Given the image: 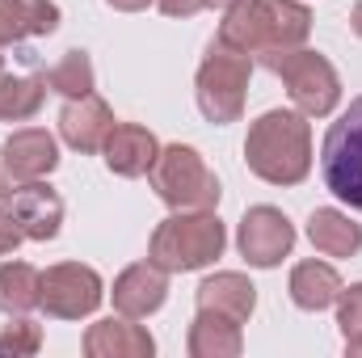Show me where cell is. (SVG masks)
<instances>
[{"instance_id":"6da1fadb","label":"cell","mask_w":362,"mask_h":358,"mask_svg":"<svg viewBox=\"0 0 362 358\" xmlns=\"http://www.w3.org/2000/svg\"><path fill=\"white\" fill-rule=\"evenodd\" d=\"M312 34V8L299 0H236L223 8L215 42L240 55H274V51H295Z\"/></svg>"},{"instance_id":"7a4b0ae2","label":"cell","mask_w":362,"mask_h":358,"mask_svg":"<svg viewBox=\"0 0 362 358\" xmlns=\"http://www.w3.org/2000/svg\"><path fill=\"white\" fill-rule=\"evenodd\" d=\"M249 173L270 185H299L312 173V122L299 110H266L245 139Z\"/></svg>"},{"instance_id":"3957f363","label":"cell","mask_w":362,"mask_h":358,"mask_svg":"<svg viewBox=\"0 0 362 358\" xmlns=\"http://www.w3.org/2000/svg\"><path fill=\"white\" fill-rule=\"evenodd\" d=\"M228 249V228L215 211H177L156 224L148 241V262L169 274H189L219 262Z\"/></svg>"},{"instance_id":"277c9868","label":"cell","mask_w":362,"mask_h":358,"mask_svg":"<svg viewBox=\"0 0 362 358\" xmlns=\"http://www.w3.org/2000/svg\"><path fill=\"white\" fill-rule=\"evenodd\" d=\"M152 190L160 202H169L173 211H215L219 207V178L206 169L202 152L189 144H169L160 148L156 165H152Z\"/></svg>"},{"instance_id":"5b68a950","label":"cell","mask_w":362,"mask_h":358,"mask_svg":"<svg viewBox=\"0 0 362 358\" xmlns=\"http://www.w3.org/2000/svg\"><path fill=\"white\" fill-rule=\"evenodd\" d=\"M262 64L286 85L291 101L299 105V114L329 118L337 110V101H341V76H337V68L320 51H308V47L274 51V55H262Z\"/></svg>"},{"instance_id":"8992f818","label":"cell","mask_w":362,"mask_h":358,"mask_svg":"<svg viewBox=\"0 0 362 358\" xmlns=\"http://www.w3.org/2000/svg\"><path fill=\"white\" fill-rule=\"evenodd\" d=\"M249 76H253V59L240 51H228L223 42H211L206 59L198 64L194 93H198V110L206 122L228 127L245 114V97H249Z\"/></svg>"},{"instance_id":"52a82bcc","label":"cell","mask_w":362,"mask_h":358,"mask_svg":"<svg viewBox=\"0 0 362 358\" xmlns=\"http://www.w3.org/2000/svg\"><path fill=\"white\" fill-rule=\"evenodd\" d=\"M320 173H325V185L341 202L362 211V97H354L346 105V114L325 131Z\"/></svg>"},{"instance_id":"ba28073f","label":"cell","mask_w":362,"mask_h":358,"mask_svg":"<svg viewBox=\"0 0 362 358\" xmlns=\"http://www.w3.org/2000/svg\"><path fill=\"white\" fill-rule=\"evenodd\" d=\"M105 299V287H101V274L93 266L81 262H59V266L42 270V304L47 316L55 321H85L101 308Z\"/></svg>"},{"instance_id":"9c48e42d","label":"cell","mask_w":362,"mask_h":358,"mask_svg":"<svg viewBox=\"0 0 362 358\" xmlns=\"http://www.w3.org/2000/svg\"><path fill=\"white\" fill-rule=\"evenodd\" d=\"M236 249L249 266L274 270L295 249V228L278 207H249L240 228H236Z\"/></svg>"},{"instance_id":"30bf717a","label":"cell","mask_w":362,"mask_h":358,"mask_svg":"<svg viewBox=\"0 0 362 358\" xmlns=\"http://www.w3.org/2000/svg\"><path fill=\"white\" fill-rule=\"evenodd\" d=\"M8 211L17 219V228L25 232V241H55L64 228V198L47 185V181H21L8 190Z\"/></svg>"},{"instance_id":"8fae6325","label":"cell","mask_w":362,"mask_h":358,"mask_svg":"<svg viewBox=\"0 0 362 358\" xmlns=\"http://www.w3.org/2000/svg\"><path fill=\"white\" fill-rule=\"evenodd\" d=\"M114 312L118 316H131V321H144L152 312L165 308L169 299V270H160L156 262H135L114 278Z\"/></svg>"},{"instance_id":"7c38bea8","label":"cell","mask_w":362,"mask_h":358,"mask_svg":"<svg viewBox=\"0 0 362 358\" xmlns=\"http://www.w3.org/2000/svg\"><path fill=\"white\" fill-rule=\"evenodd\" d=\"M0 165L13 181H38L47 173H55L59 165V144L51 131L42 127H25V131H13L4 144H0Z\"/></svg>"},{"instance_id":"4fadbf2b","label":"cell","mask_w":362,"mask_h":358,"mask_svg":"<svg viewBox=\"0 0 362 358\" xmlns=\"http://www.w3.org/2000/svg\"><path fill=\"white\" fill-rule=\"evenodd\" d=\"M114 131V110L97 97V93H85V97H68L64 110H59V135L68 148H76L81 156H93L101 152L105 135Z\"/></svg>"},{"instance_id":"5bb4252c","label":"cell","mask_w":362,"mask_h":358,"mask_svg":"<svg viewBox=\"0 0 362 358\" xmlns=\"http://www.w3.org/2000/svg\"><path fill=\"white\" fill-rule=\"evenodd\" d=\"M101 152H105V169L110 173H118V178H144V173H152V165L160 156V144L139 122H114V131L105 135Z\"/></svg>"},{"instance_id":"9a60e30c","label":"cell","mask_w":362,"mask_h":358,"mask_svg":"<svg viewBox=\"0 0 362 358\" xmlns=\"http://www.w3.org/2000/svg\"><path fill=\"white\" fill-rule=\"evenodd\" d=\"M85 354L89 358H152L156 354V342L131 316H105V321L89 325Z\"/></svg>"},{"instance_id":"2e32d148","label":"cell","mask_w":362,"mask_h":358,"mask_svg":"<svg viewBox=\"0 0 362 358\" xmlns=\"http://www.w3.org/2000/svg\"><path fill=\"white\" fill-rule=\"evenodd\" d=\"M194 299H198V308L219 312V316H232V321L245 325L253 316V308H257V287L245 274H236V270H219V274H211V278L198 282Z\"/></svg>"},{"instance_id":"e0dca14e","label":"cell","mask_w":362,"mask_h":358,"mask_svg":"<svg viewBox=\"0 0 362 358\" xmlns=\"http://www.w3.org/2000/svg\"><path fill=\"white\" fill-rule=\"evenodd\" d=\"M185 350H189V358H236L245 350L240 321L198 308V316L189 321V333H185Z\"/></svg>"},{"instance_id":"ac0fdd59","label":"cell","mask_w":362,"mask_h":358,"mask_svg":"<svg viewBox=\"0 0 362 358\" xmlns=\"http://www.w3.org/2000/svg\"><path fill=\"white\" fill-rule=\"evenodd\" d=\"M308 241L325 253V258H354L362 249V224H354L346 211L337 207H316L308 215Z\"/></svg>"},{"instance_id":"d6986e66","label":"cell","mask_w":362,"mask_h":358,"mask_svg":"<svg viewBox=\"0 0 362 358\" xmlns=\"http://www.w3.org/2000/svg\"><path fill=\"white\" fill-rule=\"evenodd\" d=\"M341 287H346L341 274L329 266V262H299V266L291 270V282H286L295 308H303V312H325V308H333L337 295H341Z\"/></svg>"},{"instance_id":"ffe728a7","label":"cell","mask_w":362,"mask_h":358,"mask_svg":"<svg viewBox=\"0 0 362 358\" xmlns=\"http://www.w3.org/2000/svg\"><path fill=\"white\" fill-rule=\"evenodd\" d=\"M38 304H42V270H34L30 262H4L0 266V312L25 316Z\"/></svg>"},{"instance_id":"44dd1931","label":"cell","mask_w":362,"mask_h":358,"mask_svg":"<svg viewBox=\"0 0 362 358\" xmlns=\"http://www.w3.org/2000/svg\"><path fill=\"white\" fill-rule=\"evenodd\" d=\"M47 101V76H8L0 72V122H25Z\"/></svg>"},{"instance_id":"7402d4cb","label":"cell","mask_w":362,"mask_h":358,"mask_svg":"<svg viewBox=\"0 0 362 358\" xmlns=\"http://www.w3.org/2000/svg\"><path fill=\"white\" fill-rule=\"evenodd\" d=\"M8 21L17 25L21 38H47L59 30V4L55 0H0Z\"/></svg>"},{"instance_id":"603a6c76","label":"cell","mask_w":362,"mask_h":358,"mask_svg":"<svg viewBox=\"0 0 362 358\" xmlns=\"http://www.w3.org/2000/svg\"><path fill=\"white\" fill-rule=\"evenodd\" d=\"M42 76H47V89L64 93V97H85V93H93V85H97L89 51H64V59H59L51 72H42Z\"/></svg>"},{"instance_id":"cb8c5ba5","label":"cell","mask_w":362,"mask_h":358,"mask_svg":"<svg viewBox=\"0 0 362 358\" xmlns=\"http://www.w3.org/2000/svg\"><path fill=\"white\" fill-rule=\"evenodd\" d=\"M42 350V329L34 325V321H25V316H17L13 325H4L0 329V354L8 358H30Z\"/></svg>"},{"instance_id":"d4e9b609","label":"cell","mask_w":362,"mask_h":358,"mask_svg":"<svg viewBox=\"0 0 362 358\" xmlns=\"http://www.w3.org/2000/svg\"><path fill=\"white\" fill-rule=\"evenodd\" d=\"M337 325H341V337H358L362 333V282L341 287V295H337Z\"/></svg>"},{"instance_id":"484cf974","label":"cell","mask_w":362,"mask_h":358,"mask_svg":"<svg viewBox=\"0 0 362 358\" xmlns=\"http://www.w3.org/2000/svg\"><path fill=\"white\" fill-rule=\"evenodd\" d=\"M21 241H25V232L17 228V219H13L8 202H0V258L17 253V245H21Z\"/></svg>"},{"instance_id":"4316f807","label":"cell","mask_w":362,"mask_h":358,"mask_svg":"<svg viewBox=\"0 0 362 358\" xmlns=\"http://www.w3.org/2000/svg\"><path fill=\"white\" fill-rule=\"evenodd\" d=\"M156 4H160L165 17H194V13L206 8V0H156Z\"/></svg>"},{"instance_id":"83f0119b","label":"cell","mask_w":362,"mask_h":358,"mask_svg":"<svg viewBox=\"0 0 362 358\" xmlns=\"http://www.w3.org/2000/svg\"><path fill=\"white\" fill-rule=\"evenodd\" d=\"M13 42H21V34H17V25L8 21V13L0 8V51H4V47H13Z\"/></svg>"},{"instance_id":"f1b7e54d","label":"cell","mask_w":362,"mask_h":358,"mask_svg":"<svg viewBox=\"0 0 362 358\" xmlns=\"http://www.w3.org/2000/svg\"><path fill=\"white\" fill-rule=\"evenodd\" d=\"M110 8H118V13H139V8H148L152 0H105Z\"/></svg>"},{"instance_id":"f546056e","label":"cell","mask_w":362,"mask_h":358,"mask_svg":"<svg viewBox=\"0 0 362 358\" xmlns=\"http://www.w3.org/2000/svg\"><path fill=\"white\" fill-rule=\"evenodd\" d=\"M350 30H354V34L362 38V0L354 4V8H350Z\"/></svg>"},{"instance_id":"4dcf8cb0","label":"cell","mask_w":362,"mask_h":358,"mask_svg":"<svg viewBox=\"0 0 362 358\" xmlns=\"http://www.w3.org/2000/svg\"><path fill=\"white\" fill-rule=\"evenodd\" d=\"M346 354H350V358H362V333H358V337H346Z\"/></svg>"},{"instance_id":"1f68e13d","label":"cell","mask_w":362,"mask_h":358,"mask_svg":"<svg viewBox=\"0 0 362 358\" xmlns=\"http://www.w3.org/2000/svg\"><path fill=\"white\" fill-rule=\"evenodd\" d=\"M8 190H13V178H8V173H4V165H0V202L8 198Z\"/></svg>"},{"instance_id":"d6a6232c","label":"cell","mask_w":362,"mask_h":358,"mask_svg":"<svg viewBox=\"0 0 362 358\" xmlns=\"http://www.w3.org/2000/svg\"><path fill=\"white\" fill-rule=\"evenodd\" d=\"M236 0H206V8H232Z\"/></svg>"},{"instance_id":"836d02e7","label":"cell","mask_w":362,"mask_h":358,"mask_svg":"<svg viewBox=\"0 0 362 358\" xmlns=\"http://www.w3.org/2000/svg\"><path fill=\"white\" fill-rule=\"evenodd\" d=\"M0 72H4V55H0Z\"/></svg>"}]
</instances>
